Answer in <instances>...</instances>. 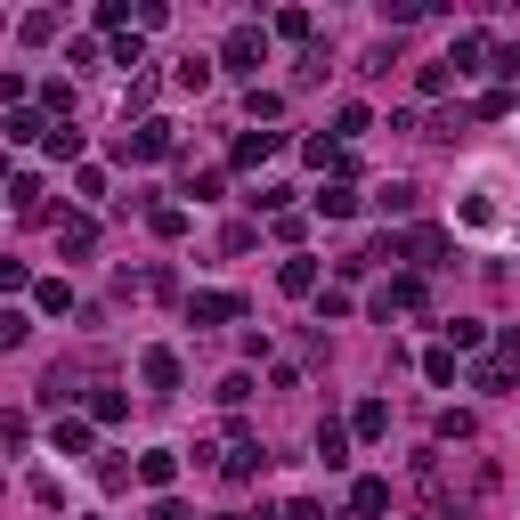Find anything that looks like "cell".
<instances>
[{
	"label": "cell",
	"mask_w": 520,
	"mask_h": 520,
	"mask_svg": "<svg viewBox=\"0 0 520 520\" xmlns=\"http://www.w3.org/2000/svg\"><path fill=\"white\" fill-rule=\"evenodd\" d=\"M269 155H285V130H244V139H236V171L269 163Z\"/></svg>",
	"instance_id": "obj_7"
},
{
	"label": "cell",
	"mask_w": 520,
	"mask_h": 520,
	"mask_svg": "<svg viewBox=\"0 0 520 520\" xmlns=\"http://www.w3.org/2000/svg\"><path fill=\"white\" fill-rule=\"evenodd\" d=\"M480 342H488L480 317H455V325H447V350H480Z\"/></svg>",
	"instance_id": "obj_23"
},
{
	"label": "cell",
	"mask_w": 520,
	"mask_h": 520,
	"mask_svg": "<svg viewBox=\"0 0 520 520\" xmlns=\"http://www.w3.org/2000/svg\"><path fill=\"white\" fill-rule=\"evenodd\" d=\"M49 130H57V122H41L33 106H17L9 122H0V139H9V147H33V139H41V147H49Z\"/></svg>",
	"instance_id": "obj_8"
},
{
	"label": "cell",
	"mask_w": 520,
	"mask_h": 520,
	"mask_svg": "<svg viewBox=\"0 0 520 520\" xmlns=\"http://www.w3.org/2000/svg\"><path fill=\"white\" fill-rule=\"evenodd\" d=\"M472 390H512V358H480L472 366Z\"/></svg>",
	"instance_id": "obj_19"
},
{
	"label": "cell",
	"mask_w": 520,
	"mask_h": 520,
	"mask_svg": "<svg viewBox=\"0 0 520 520\" xmlns=\"http://www.w3.org/2000/svg\"><path fill=\"white\" fill-rule=\"evenodd\" d=\"M317 212H325V220H350V212H358L350 179H325V187H317Z\"/></svg>",
	"instance_id": "obj_15"
},
{
	"label": "cell",
	"mask_w": 520,
	"mask_h": 520,
	"mask_svg": "<svg viewBox=\"0 0 520 520\" xmlns=\"http://www.w3.org/2000/svg\"><path fill=\"white\" fill-rule=\"evenodd\" d=\"M122 155H130V163H155V155H171V122H139V130L122 139Z\"/></svg>",
	"instance_id": "obj_4"
},
{
	"label": "cell",
	"mask_w": 520,
	"mask_h": 520,
	"mask_svg": "<svg viewBox=\"0 0 520 520\" xmlns=\"http://www.w3.org/2000/svg\"><path fill=\"white\" fill-rule=\"evenodd\" d=\"M390 309H423V269H407V277H390V285L374 293V317H390Z\"/></svg>",
	"instance_id": "obj_3"
},
{
	"label": "cell",
	"mask_w": 520,
	"mask_h": 520,
	"mask_svg": "<svg viewBox=\"0 0 520 520\" xmlns=\"http://www.w3.org/2000/svg\"><path fill=\"white\" fill-rule=\"evenodd\" d=\"M147 228H155V236H187V212H179V204H155Z\"/></svg>",
	"instance_id": "obj_27"
},
{
	"label": "cell",
	"mask_w": 520,
	"mask_h": 520,
	"mask_svg": "<svg viewBox=\"0 0 520 520\" xmlns=\"http://www.w3.org/2000/svg\"><path fill=\"white\" fill-rule=\"evenodd\" d=\"M260 57H269V33H260V25H236V33L220 41V65H228V74H260Z\"/></svg>",
	"instance_id": "obj_2"
},
{
	"label": "cell",
	"mask_w": 520,
	"mask_h": 520,
	"mask_svg": "<svg viewBox=\"0 0 520 520\" xmlns=\"http://www.w3.org/2000/svg\"><path fill=\"white\" fill-rule=\"evenodd\" d=\"M390 512V480H358L350 488V520H382Z\"/></svg>",
	"instance_id": "obj_10"
},
{
	"label": "cell",
	"mask_w": 520,
	"mask_h": 520,
	"mask_svg": "<svg viewBox=\"0 0 520 520\" xmlns=\"http://www.w3.org/2000/svg\"><path fill=\"white\" fill-rule=\"evenodd\" d=\"M512 195V171L480 163L464 187H455V228L464 236H520V204H504Z\"/></svg>",
	"instance_id": "obj_1"
},
{
	"label": "cell",
	"mask_w": 520,
	"mask_h": 520,
	"mask_svg": "<svg viewBox=\"0 0 520 520\" xmlns=\"http://www.w3.org/2000/svg\"><path fill=\"white\" fill-rule=\"evenodd\" d=\"M33 301H41V309H49V317H65V309H74V285H65V277H49V285H41V293H33Z\"/></svg>",
	"instance_id": "obj_25"
},
{
	"label": "cell",
	"mask_w": 520,
	"mask_h": 520,
	"mask_svg": "<svg viewBox=\"0 0 520 520\" xmlns=\"http://www.w3.org/2000/svg\"><path fill=\"white\" fill-rule=\"evenodd\" d=\"M220 472H228V480H252V472H260V447H252V431H236V439H228V464H220Z\"/></svg>",
	"instance_id": "obj_14"
},
{
	"label": "cell",
	"mask_w": 520,
	"mask_h": 520,
	"mask_svg": "<svg viewBox=\"0 0 520 520\" xmlns=\"http://www.w3.org/2000/svg\"><path fill=\"white\" fill-rule=\"evenodd\" d=\"M187 317H195V325H228V317H244V293H195Z\"/></svg>",
	"instance_id": "obj_5"
},
{
	"label": "cell",
	"mask_w": 520,
	"mask_h": 520,
	"mask_svg": "<svg viewBox=\"0 0 520 520\" xmlns=\"http://www.w3.org/2000/svg\"><path fill=\"white\" fill-rule=\"evenodd\" d=\"M139 480H147V488H171V480H179V447H147V455H139Z\"/></svg>",
	"instance_id": "obj_11"
},
{
	"label": "cell",
	"mask_w": 520,
	"mask_h": 520,
	"mask_svg": "<svg viewBox=\"0 0 520 520\" xmlns=\"http://www.w3.org/2000/svg\"><path fill=\"white\" fill-rule=\"evenodd\" d=\"M9 204H17V212H41V179H33V171L9 179Z\"/></svg>",
	"instance_id": "obj_24"
},
{
	"label": "cell",
	"mask_w": 520,
	"mask_h": 520,
	"mask_svg": "<svg viewBox=\"0 0 520 520\" xmlns=\"http://www.w3.org/2000/svg\"><path fill=\"white\" fill-rule=\"evenodd\" d=\"M57 455H90V423L82 415H57Z\"/></svg>",
	"instance_id": "obj_18"
},
{
	"label": "cell",
	"mask_w": 520,
	"mask_h": 520,
	"mask_svg": "<svg viewBox=\"0 0 520 520\" xmlns=\"http://www.w3.org/2000/svg\"><path fill=\"white\" fill-rule=\"evenodd\" d=\"M277 285H285L293 301H317V260H301V252H293L285 269H277Z\"/></svg>",
	"instance_id": "obj_12"
},
{
	"label": "cell",
	"mask_w": 520,
	"mask_h": 520,
	"mask_svg": "<svg viewBox=\"0 0 520 520\" xmlns=\"http://www.w3.org/2000/svg\"><path fill=\"white\" fill-rule=\"evenodd\" d=\"M49 155H57V163H74V155H82V130H74V122H57V130H49Z\"/></svg>",
	"instance_id": "obj_26"
},
{
	"label": "cell",
	"mask_w": 520,
	"mask_h": 520,
	"mask_svg": "<svg viewBox=\"0 0 520 520\" xmlns=\"http://www.w3.org/2000/svg\"><path fill=\"white\" fill-rule=\"evenodd\" d=\"M139 374H147V390H179V350H147Z\"/></svg>",
	"instance_id": "obj_13"
},
{
	"label": "cell",
	"mask_w": 520,
	"mask_h": 520,
	"mask_svg": "<svg viewBox=\"0 0 520 520\" xmlns=\"http://www.w3.org/2000/svg\"><path fill=\"white\" fill-rule=\"evenodd\" d=\"M57 244H65V252H90V244H98V220H82V212H74V220L57 228Z\"/></svg>",
	"instance_id": "obj_22"
},
{
	"label": "cell",
	"mask_w": 520,
	"mask_h": 520,
	"mask_svg": "<svg viewBox=\"0 0 520 520\" xmlns=\"http://www.w3.org/2000/svg\"><path fill=\"white\" fill-rule=\"evenodd\" d=\"M90 423H122V390H98V399H90Z\"/></svg>",
	"instance_id": "obj_30"
},
{
	"label": "cell",
	"mask_w": 520,
	"mask_h": 520,
	"mask_svg": "<svg viewBox=\"0 0 520 520\" xmlns=\"http://www.w3.org/2000/svg\"><path fill=\"white\" fill-rule=\"evenodd\" d=\"M366 130H374V114H366V106H342V114H334V139H342V147H350V139H366Z\"/></svg>",
	"instance_id": "obj_21"
},
{
	"label": "cell",
	"mask_w": 520,
	"mask_h": 520,
	"mask_svg": "<svg viewBox=\"0 0 520 520\" xmlns=\"http://www.w3.org/2000/svg\"><path fill=\"white\" fill-rule=\"evenodd\" d=\"M147 520H195V512H187L179 496H155V512H147Z\"/></svg>",
	"instance_id": "obj_31"
},
{
	"label": "cell",
	"mask_w": 520,
	"mask_h": 520,
	"mask_svg": "<svg viewBox=\"0 0 520 520\" xmlns=\"http://www.w3.org/2000/svg\"><path fill=\"white\" fill-rule=\"evenodd\" d=\"M374 204H382V212H399V220H407V212L423 204V187H415V179H390V187L374 195Z\"/></svg>",
	"instance_id": "obj_16"
},
{
	"label": "cell",
	"mask_w": 520,
	"mask_h": 520,
	"mask_svg": "<svg viewBox=\"0 0 520 520\" xmlns=\"http://www.w3.org/2000/svg\"><path fill=\"white\" fill-rule=\"evenodd\" d=\"M212 82V57H179V90H204Z\"/></svg>",
	"instance_id": "obj_28"
},
{
	"label": "cell",
	"mask_w": 520,
	"mask_h": 520,
	"mask_svg": "<svg viewBox=\"0 0 520 520\" xmlns=\"http://www.w3.org/2000/svg\"><path fill=\"white\" fill-rule=\"evenodd\" d=\"M212 520H236V512H212Z\"/></svg>",
	"instance_id": "obj_32"
},
{
	"label": "cell",
	"mask_w": 520,
	"mask_h": 520,
	"mask_svg": "<svg viewBox=\"0 0 520 520\" xmlns=\"http://www.w3.org/2000/svg\"><path fill=\"white\" fill-rule=\"evenodd\" d=\"M317 464H325V472H342V464H350V423H334V415L317 423Z\"/></svg>",
	"instance_id": "obj_6"
},
{
	"label": "cell",
	"mask_w": 520,
	"mask_h": 520,
	"mask_svg": "<svg viewBox=\"0 0 520 520\" xmlns=\"http://www.w3.org/2000/svg\"><path fill=\"white\" fill-rule=\"evenodd\" d=\"M415 90H423V98H447V90H455V65H447V57H439V65H423Z\"/></svg>",
	"instance_id": "obj_20"
},
{
	"label": "cell",
	"mask_w": 520,
	"mask_h": 520,
	"mask_svg": "<svg viewBox=\"0 0 520 520\" xmlns=\"http://www.w3.org/2000/svg\"><path fill=\"white\" fill-rule=\"evenodd\" d=\"M407 260L415 269H439L447 260V228H407Z\"/></svg>",
	"instance_id": "obj_9"
},
{
	"label": "cell",
	"mask_w": 520,
	"mask_h": 520,
	"mask_svg": "<svg viewBox=\"0 0 520 520\" xmlns=\"http://www.w3.org/2000/svg\"><path fill=\"white\" fill-rule=\"evenodd\" d=\"M350 431H358V439H382V431H390V407H382V399H358Z\"/></svg>",
	"instance_id": "obj_17"
},
{
	"label": "cell",
	"mask_w": 520,
	"mask_h": 520,
	"mask_svg": "<svg viewBox=\"0 0 520 520\" xmlns=\"http://www.w3.org/2000/svg\"><path fill=\"white\" fill-rule=\"evenodd\" d=\"M25 334H33V317H25V309H0V342H9V350H17Z\"/></svg>",
	"instance_id": "obj_29"
}]
</instances>
